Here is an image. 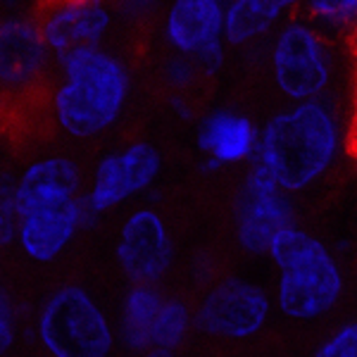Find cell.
I'll return each mask as SVG.
<instances>
[{
  "mask_svg": "<svg viewBox=\"0 0 357 357\" xmlns=\"http://www.w3.org/2000/svg\"><path fill=\"white\" fill-rule=\"evenodd\" d=\"M348 143V126L336 98L286 102L260 129L255 158L286 193L298 195L336 167Z\"/></svg>",
  "mask_w": 357,
  "mask_h": 357,
  "instance_id": "cell-1",
  "label": "cell"
},
{
  "mask_svg": "<svg viewBox=\"0 0 357 357\" xmlns=\"http://www.w3.org/2000/svg\"><path fill=\"white\" fill-rule=\"evenodd\" d=\"M131 89V67L117 50L98 48L79 53L57 67L48 98L50 119L69 138H98L122 119Z\"/></svg>",
  "mask_w": 357,
  "mask_h": 357,
  "instance_id": "cell-2",
  "label": "cell"
},
{
  "mask_svg": "<svg viewBox=\"0 0 357 357\" xmlns=\"http://www.w3.org/2000/svg\"><path fill=\"white\" fill-rule=\"evenodd\" d=\"M31 333L48 357H110L119 350L114 317L82 284L55 286L33 312Z\"/></svg>",
  "mask_w": 357,
  "mask_h": 357,
  "instance_id": "cell-3",
  "label": "cell"
},
{
  "mask_svg": "<svg viewBox=\"0 0 357 357\" xmlns=\"http://www.w3.org/2000/svg\"><path fill=\"white\" fill-rule=\"evenodd\" d=\"M333 43L301 10L281 24L267 45V67L274 89L286 102L333 96L331 89L338 74Z\"/></svg>",
  "mask_w": 357,
  "mask_h": 357,
  "instance_id": "cell-4",
  "label": "cell"
},
{
  "mask_svg": "<svg viewBox=\"0 0 357 357\" xmlns=\"http://www.w3.org/2000/svg\"><path fill=\"white\" fill-rule=\"evenodd\" d=\"M274 296L248 276H220L193 305L195 331L227 343L257 338L274 317Z\"/></svg>",
  "mask_w": 357,
  "mask_h": 357,
  "instance_id": "cell-5",
  "label": "cell"
},
{
  "mask_svg": "<svg viewBox=\"0 0 357 357\" xmlns=\"http://www.w3.org/2000/svg\"><path fill=\"white\" fill-rule=\"evenodd\" d=\"M291 224H298L293 195L286 193L272 172L255 158L243 167L234 195L231 229L236 245L250 257H267L276 234Z\"/></svg>",
  "mask_w": 357,
  "mask_h": 357,
  "instance_id": "cell-6",
  "label": "cell"
},
{
  "mask_svg": "<svg viewBox=\"0 0 357 357\" xmlns=\"http://www.w3.org/2000/svg\"><path fill=\"white\" fill-rule=\"evenodd\" d=\"M57 74L38 8L10 10L0 20V86L10 100H26Z\"/></svg>",
  "mask_w": 357,
  "mask_h": 357,
  "instance_id": "cell-7",
  "label": "cell"
},
{
  "mask_svg": "<svg viewBox=\"0 0 357 357\" xmlns=\"http://www.w3.org/2000/svg\"><path fill=\"white\" fill-rule=\"evenodd\" d=\"M112 255L129 284L162 286L176 262V243L165 215L155 205H138L119 222Z\"/></svg>",
  "mask_w": 357,
  "mask_h": 357,
  "instance_id": "cell-8",
  "label": "cell"
},
{
  "mask_svg": "<svg viewBox=\"0 0 357 357\" xmlns=\"http://www.w3.org/2000/svg\"><path fill=\"white\" fill-rule=\"evenodd\" d=\"M165 169V158L151 141H131L124 148L105 153L93 165L86 181V200L100 217L129 203L136 195H148Z\"/></svg>",
  "mask_w": 357,
  "mask_h": 357,
  "instance_id": "cell-9",
  "label": "cell"
},
{
  "mask_svg": "<svg viewBox=\"0 0 357 357\" xmlns=\"http://www.w3.org/2000/svg\"><path fill=\"white\" fill-rule=\"evenodd\" d=\"M36 8L55 67L79 53L107 48V38L119 22L114 5L105 0H50L36 3Z\"/></svg>",
  "mask_w": 357,
  "mask_h": 357,
  "instance_id": "cell-10",
  "label": "cell"
},
{
  "mask_svg": "<svg viewBox=\"0 0 357 357\" xmlns=\"http://www.w3.org/2000/svg\"><path fill=\"white\" fill-rule=\"evenodd\" d=\"M343 293L345 272L336 250L305 267L276 274L272 289L276 312L296 324L324 319L341 305Z\"/></svg>",
  "mask_w": 357,
  "mask_h": 357,
  "instance_id": "cell-11",
  "label": "cell"
},
{
  "mask_svg": "<svg viewBox=\"0 0 357 357\" xmlns=\"http://www.w3.org/2000/svg\"><path fill=\"white\" fill-rule=\"evenodd\" d=\"M260 129L248 112L234 107H212L195 122V151L200 153V169L205 174L248 167L260 148Z\"/></svg>",
  "mask_w": 357,
  "mask_h": 357,
  "instance_id": "cell-12",
  "label": "cell"
},
{
  "mask_svg": "<svg viewBox=\"0 0 357 357\" xmlns=\"http://www.w3.org/2000/svg\"><path fill=\"white\" fill-rule=\"evenodd\" d=\"M102 217L89 205L86 195L67 205L22 217L17 250L33 264H53L72 248L79 234L91 231Z\"/></svg>",
  "mask_w": 357,
  "mask_h": 357,
  "instance_id": "cell-13",
  "label": "cell"
},
{
  "mask_svg": "<svg viewBox=\"0 0 357 357\" xmlns=\"http://www.w3.org/2000/svg\"><path fill=\"white\" fill-rule=\"evenodd\" d=\"M86 193L84 169L74 158L50 153L33 158L15 174V203L20 217L67 205Z\"/></svg>",
  "mask_w": 357,
  "mask_h": 357,
  "instance_id": "cell-14",
  "label": "cell"
},
{
  "mask_svg": "<svg viewBox=\"0 0 357 357\" xmlns=\"http://www.w3.org/2000/svg\"><path fill=\"white\" fill-rule=\"evenodd\" d=\"M227 0H172L162 13V38L169 53L198 57L224 41Z\"/></svg>",
  "mask_w": 357,
  "mask_h": 357,
  "instance_id": "cell-15",
  "label": "cell"
},
{
  "mask_svg": "<svg viewBox=\"0 0 357 357\" xmlns=\"http://www.w3.org/2000/svg\"><path fill=\"white\" fill-rule=\"evenodd\" d=\"M301 8L298 0H227L224 41L231 50H252L272 41L289 17Z\"/></svg>",
  "mask_w": 357,
  "mask_h": 357,
  "instance_id": "cell-16",
  "label": "cell"
},
{
  "mask_svg": "<svg viewBox=\"0 0 357 357\" xmlns=\"http://www.w3.org/2000/svg\"><path fill=\"white\" fill-rule=\"evenodd\" d=\"M162 286H136L122 293L114 326H117V348L126 357H146L153 353V336L160 310L165 303Z\"/></svg>",
  "mask_w": 357,
  "mask_h": 357,
  "instance_id": "cell-17",
  "label": "cell"
},
{
  "mask_svg": "<svg viewBox=\"0 0 357 357\" xmlns=\"http://www.w3.org/2000/svg\"><path fill=\"white\" fill-rule=\"evenodd\" d=\"M336 250L331 243H326L321 236L312 234L310 229L301 227V224H291L284 231L276 234V238L269 245L267 260L272 262L276 274L291 272V269L305 267L310 262H317L321 257L331 255Z\"/></svg>",
  "mask_w": 357,
  "mask_h": 357,
  "instance_id": "cell-18",
  "label": "cell"
},
{
  "mask_svg": "<svg viewBox=\"0 0 357 357\" xmlns=\"http://www.w3.org/2000/svg\"><path fill=\"white\" fill-rule=\"evenodd\" d=\"M195 331V312L193 305L181 296L167 293L162 310H160L158 324H155L153 350H165V353H178L186 345Z\"/></svg>",
  "mask_w": 357,
  "mask_h": 357,
  "instance_id": "cell-19",
  "label": "cell"
},
{
  "mask_svg": "<svg viewBox=\"0 0 357 357\" xmlns=\"http://www.w3.org/2000/svg\"><path fill=\"white\" fill-rule=\"evenodd\" d=\"M301 13L331 41L357 38V0H305Z\"/></svg>",
  "mask_w": 357,
  "mask_h": 357,
  "instance_id": "cell-20",
  "label": "cell"
},
{
  "mask_svg": "<svg viewBox=\"0 0 357 357\" xmlns=\"http://www.w3.org/2000/svg\"><path fill=\"white\" fill-rule=\"evenodd\" d=\"M33 314H26L24 303L15 298V293L3 286L0 289V353L10 355L20 343L26 326L31 329Z\"/></svg>",
  "mask_w": 357,
  "mask_h": 357,
  "instance_id": "cell-21",
  "label": "cell"
},
{
  "mask_svg": "<svg viewBox=\"0 0 357 357\" xmlns=\"http://www.w3.org/2000/svg\"><path fill=\"white\" fill-rule=\"evenodd\" d=\"M160 74H162V82L169 93H191L193 86L198 82H203L193 57L176 55V53L165 55Z\"/></svg>",
  "mask_w": 357,
  "mask_h": 357,
  "instance_id": "cell-22",
  "label": "cell"
},
{
  "mask_svg": "<svg viewBox=\"0 0 357 357\" xmlns=\"http://www.w3.org/2000/svg\"><path fill=\"white\" fill-rule=\"evenodd\" d=\"M20 210L15 203V174L5 169L0 181V245L15 248L17 234H20Z\"/></svg>",
  "mask_w": 357,
  "mask_h": 357,
  "instance_id": "cell-23",
  "label": "cell"
},
{
  "mask_svg": "<svg viewBox=\"0 0 357 357\" xmlns=\"http://www.w3.org/2000/svg\"><path fill=\"white\" fill-rule=\"evenodd\" d=\"M310 357H357V319H345L314 345Z\"/></svg>",
  "mask_w": 357,
  "mask_h": 357,
  "instance_id": "cell-24",
  "label": "cell"
},
{
  "mask_svg": "<svg viewBox=\"0 0 357 357\" xmlns=\"http://www.w3.org/2000/svg\"><path fill=\"white\" fill-rule=\"evenodd\" d=\"M188 276H191V281L195 286H200V289H207V286H212L217 279H220V264H217L215 255L212 252H195L191 257V262H188Z\"/></svg>",
  "mask_w": 357,
  "mask_h": 357,
  "instance_id": "cell-25",
  "label": "cell"
},
{
  "mask_svg": "<svg viewBox=\"0 0 357 357\" xmlns=\"http://www.w3.org/2000/svg\"><path fill=\"white\" fill-rule=\"evenodd\" d=\"M229 50L231 48L227 45V41H222V43L212 45V48L203 50L198 57H193L195 67H198V72H200V79L220 77L222 69L227 67V62H229Z\"/></svg>",
  "mask_w": 357,
  "mask_h": 357,
  "instance_id": "cell-26",
  "label": "cell"
},
{
  "mask_svg": "<svg viewBox=\"0 0 357 357\" xmlns=\"http://www.w3.org/2000/svg\"><path fill=\"white\" fill-rule=\"evenodd\" d=\"M162 5L158 0H124V3L114 5V13H117L119 22H126V24H143L151 17L160 13Z\"/></svg>",
  "mask_w": 357,
  "mask_h": 357,
  "instance_id": "cell-27",
  "label": "cell"
},
{
  "mask_svg": "<svg viewBox=\"0 0 357 357\" xmlns=\"http://www.w3.org/2000/svg\"><path fill=\"white\" fill-rule=\"evenodd\" d=\"M167 107L178 122H188L193 126L198 122V112H195V105L188 93H167Z\"/></svg>",
  "mask_w": 357,
  "mask_h": 357,
  "instance_id": "cell-28",
  "label": "cell"
},
{
  "mask_svg": "<svg viewBox=\"0 0 357 357\" xmlns=\"http://www.w3.org/2000/svg\"><path fill=\"white\" fill-rule=\"evenodd\" d=\"M146 357H181L178 353H165V350H153V353H148Z\"/></svg>",
  "mask_w": 357,
  "mask_h": 357,
  "instance_id": "cell-29",
  "label": "cell"
},
{
  "mask_svg": "<svg viewBox=\"0 0 357 357\" xmlns=\"http://www.w3.org/2000/svg\"><path fill=\"white\" fill-rule=\"evenodd\" d=\"M110 357H126V355H122V353H114V355H110Z\"/></svg>",
  "mask_w": 357,
  "mask_h": 357,
  "instance_id": "cell-30",
  "label": "cell"
}]
</instances>
